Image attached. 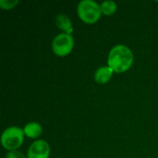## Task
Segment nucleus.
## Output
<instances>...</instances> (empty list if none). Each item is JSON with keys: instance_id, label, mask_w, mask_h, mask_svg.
<instances>
[{"instance_id": "obj_1", "label": "nucleus", "mask_w": 158, "mask_h": 158, "mask_svg": "<svg viewBox=\"0 0 158 158\" xmlns=\"http://www.w3.org/2000/svg\"><path fill=\"white\" fill-rule=\"evenodd\" d=\"M134 55L132 51L124 44H117L111 48L107 56V66L115 73L128 71L133 65Z\"/></svg>"}, {"instance_id": "obj_2", "label": "nucleus", "mask_w": 158, "mask_h": 158, "mask_svg": "<svg viewBox=\"0 0 158 158\" xmlns=\"http://www.w3.org/2000/svg\"><path fill=\"white\" fill-rule=\"evenodd\" d=\"M77 14L79 19L88 25L95 24L101 18L100 5L94 0H82L78 4Z\"/></svg>"}, {"instance_id": "obj_3", "label": "nucleus", "mask_w": 158, "mask_h": 158, "mask_svg": "<svg viewBox=\"0 0 158 158\" xmlns=\"http://www.w3.org/2000/svg\"><path fill=\"white\" fill-rule=\"evenodd\" d=\"M24 137L23 129L17 126H11L3 131L1 135V144L8 152L16 151L23 144Z\"/></svg>"}, {"instance_id": "obj_4", "label": "nucleus", "mask_w": 158, "mask_h": 158, "mask_svg": "<svg viewBox=\"0 0 158 158\" xmlns=\"http://www.w3.org/2000/svg\"><path fill=\"white\" fill-rule=\"evenodd\" d=\"M52 50L59 57L69 56L74 48V38L72 34L59 33L52 41Z\"/></svg>"}, {"instance_id": "obj_5", "label": "nucleus", "mask_w": 158, "mask_h": 158, "mask_svg": "<svg viewBox=\"0 0 158 158\" xmlns=\"http://www.w3.org/2000/svg\"><path fill=\"white\" fill-rule=\"evenodd\" d=\"M51 153L49 143L44 140L34 141L28 149L27 158H49Z\"/></svg>"}, {"instance_id": "obj_6", "label": "nucleus", "mask_w": 158, "mask_h": 158, "mask_svg": "<svg viewBox=\"0 0 158 158\" xmlns=\"http://www.w3.org/2000/svg\"><path fill=\"white\" fill-rule=\"evenodd\" d=\"M115 72L108 66H104L98 68L94 75V81L98 84H106L110 81Z\"/></svg>"}, {"instance_id": "obj_7", "label": "nucleus", "mask_w": 158, "mask_h": 158, "mask_svg": "<svg viewBox=\"0 0 158 158\" xmlns=\"http://www.w3.org/2000/svg\"><path fill=\"white\" fill-rule=\"evenodd\" d=\"M56 27L62 31L63 33L67 34H72L73 32V25L70 20V19L66 14H58L56 17L55 19Z\"/></svg>"}, {"instance_id": "obj_8", "label": "nucleus", "mask_w": 158, "mask_h": 158, "mask_svg": "<svg viewBox=\"0 0 158 158\" xmlns=\"http://www.w3.org/2000/svg\"><path fill=\"white\" fill-rule=\"evenodd\" d=\"M23 131L26 137L30 139H37L42 135L43 128L38 122H29L24 126Z\"/></svg>"}, {"instance_id": "obj_9", "label": "nucleus", "mask_w": 158, "mask_h": 158, "mask_svg": "<svg viewBox=\"0 0 158 158\" xmlns=\"http://www.w3.org/2000/svg\"><path fill=\"white\" fill-rule=\"evenodd\" d=\"M100 7H101L102 14L105 16H112L118 10L117 3L111 0H106V1L102 2L100 4Z\"/></svg>"}, {"instance_id": "obj_10", "label": "nucleus", "mask_w": 158, "mask_h": 158, "mask_svg": "<svg viewBox=\"0 0 158 158\" xmlns=\"http://www.w3.org/2000/svg\"><path fill=\"white\" fill-rule=\"evenodd\" d=\"M19 4V0H0V7L3 10H11Z\"/></svg>"}, {"instance_id": "obj_11", "label": "nucleus", "mask_w": 158, "mask_h": 158, "mask_svg": "<svg viewBox=\"0 0 158 158\" xmlns=\"http://www.w3.org/2000/svg\"><path fill=\"white\" fill-rule=\"evenodd\" d=\"M6 158H27L21 152L16 150V151H10L7 152L6 155Z\"/></svg>"}]
</instances>
